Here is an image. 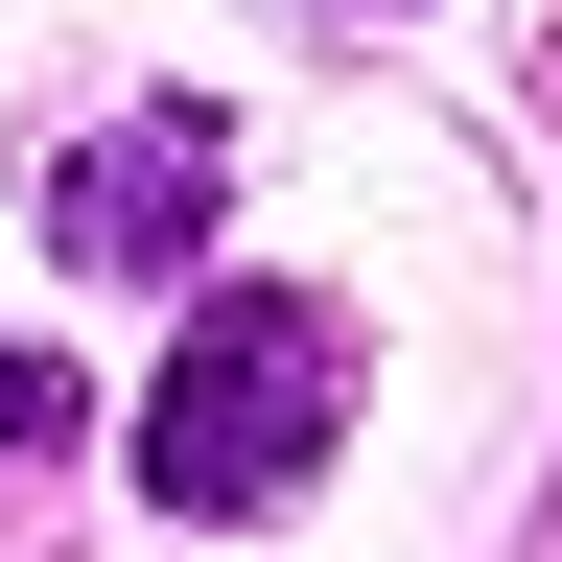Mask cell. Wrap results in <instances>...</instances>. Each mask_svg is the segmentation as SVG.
<instances>
[{
    "label": "cell",
    "mask_w": 562,
    "mask_h": 562,
    "mask_svg": "<svg viewBox=\"0 0 562 562\" xmlns=\"http://www.w3.org/2000/svg\"><path fill=\"white\" fill-rule=\"evenodd\" d=\"M211 211H235V117L165 94V117H94V140L47 165V258H70V281H188Z\"/></svg>",
    "instance_id": "2"
},
{
    "label": "cell",
    "mask_w": 562,
    "mask_h": 562,
    "mask_svg": "<svg viewBox=\"0 0 562 562\" xmlns=\"http://www.w3.org/2000/svg\"><path fill=\"white\" fill-rule=\"evenodd\" d=\"M328 446H351V328L305 281H211L165 328V375H140V492L165 516H281Z\"/></svg>",
    "instance_id": "1"
},
{
    "label": "cell",
    "mask_w": 562,
    "mask_h": 562,
    "mask_svg": "<svg viewBox=\"0 0 562 562\" xmlns=\"http://www.w3.org/2000/svg\"><path fill=\"white\" fill-rule=\"evenodd\" d=\"M47 446H70V351H47V328H0V469H47Z\"/></svg>",
    "instance_id": "3"
}]
</instances>
